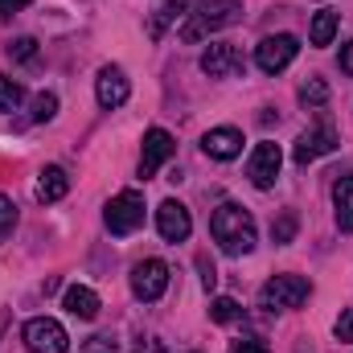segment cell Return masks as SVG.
Listing matches in <instances>:
<instances>
[{"mask_svg": "<svg viewBox=\"0 0 353 353\" xmlns=\"http://www.w3.org/2000/svg\"><path fill=\"white\" fill-rule=\"evenodd\" d=\"M210 234H214V243H218L226 255H251V251H255V218H251L243 205H234V201H222V205L214 210Z\"/></svg>", "mask_w": 353, "mask_h": 353, "instance_id": "1", "label": "cell"}, {"mask_svg": "<svg viewBox=\"0 0 353 353\" xmlns=\"http://www.w3.org/2000/svg\"><path fill=\"white\" fill-rule=\"evenodd\" d=\"M234 21H243V0H205V4H197V12H189V21L181 25V37L201 41L205 33L226 29Z\"/></svg>", "mask_w": 353, "mask_h": 353, "instance_id": "2", "label": "cell"}, {"mask_svg": "<svg viewBox=\"0 0 353 353\" xmlns=\"http://www.w3.org/2000/svg\"><path fill=\"white\" fill-rule=\"evenodd\" d=\"M308 296H312V283L304 275H271L263 288H259V308H267V312H288V308H300Z\"/></svg>", "mask_w": 353, "mask_h": 353, "instance_id": "3", "label": "cell"}, {"mask_svg": "<svg viewBox=\"0 0 353 353\" xmlns=\"http://www.w3.org/2000/svg\"><path fill=\"white\" fill-rule=\"evenodd\" d=\"M103 222H107V230L111 234H132V230H140L144 226V197L136 193V189H123V193H115L111 201H107V210H103Z\"/></svg>", "mask_w": 353, "mask_h": 353, "instance_id": "4", "label": "cell"}, {"mask_svg": "<svg viewBox=\"0 0 353 353\" xmlns=\"http://www.w3.org/2000/svg\"><path fill=\"white\" fill-rule=\"evenodd\" d=\"M337 144H341V140H337V128H333L329 119H321L316 128H308V132L296 140V148H292V161H296V165H312V161L329 157Z\"/></svg>", "mask_w": 353, "mask_h": 353, "instance_id": "5", "label": "cell"}, {"mask_svg": "<svg viewBox=\"0 0 353 353\" xmlns=\"http://www.w3.org/2000/svg\"><path fill=\"white\" fill-rule=\"evenodd\" d=\"M296 54H300V41H296L292 33H275V37H263V41L255 46V62H259L263 74H279V70H288Z\"/></svg>", "mask_w": 353, "mask_h": 353, "instance_id": "6", "label": "cell"}, {"mask_svg": "<svg viewBox=\"0 0 353 353\" xmlns=\"http://www.w3.org/2000/svg\"><path fill=\"white\" fill-rule=\"evenodd\" d=\"M25 345L33 353H66L70 350V337H66V329H62L58 321L33 316V321L25 325Z\"/></svg>", "mask_w": 353, "mask_h": 353, "instance_id": "7", "label": "cell"}, {"mask_svg": "<svg viewBox=\"0 0 353 353\" xmlns=\"http://www.w3.org/2000/svg\"><path fill=\"white\" fill-rule=\"evenodd\" d=\"M279 165H283V152H279V144H255V152H251V161H247V176H251V185L255 189H271L275 181H279Z\"/></svg>", "mask_w": 353, "mask_h": 353, "instance_id": "8", "label": "cell"}, {"mask_svg": "<svg viewBox=\"0 0 353 353\" xmlns=\"http://www.w3.org/2000/svg\"><path fill=\"white\" fill-rule=\"evenodd\" d=\"M169 288V263L165 259H144L132 267V292L140 300H161Z\"/></svg>", "mask_w": 353, "mask_h": 353, "instance_id": "9", "label": "cell"}, {"mask_svg": "<svg viewBox=\"0 0 353 353\" xmlns=\"http://www.w3.org/2000/svg\"><path fill=\"white\" fill-rule=\"evenodd\" d=\"M176 152L173 136L165 132V128H152V132H144V152H140V176L148 181V176H157V169L169 161Z\"/></svg>", "mask_w": 353, "mask_h": 353, "instance_id": "10", "label": "cell"}, {"mask_svg": "<svg viewBox=\"0 0 353 353\" xmlns=\"http://www.w3.org/2000/svg\"><path fill=\"white\" fill-rule=\"evenodd\" d=\"M128 74L119 70V66H103L99 70V79H94V99H99V107H107V111H115V107H123L128 103Z\"/></svg>", "mask_w": 353, "mask_h": 353, "instance_id": "11", "label": "cell"}, {"mask_svg": "<svg viewBox=\"0 0 353 353\" xmlns=\"http://www.w3.org/2000/svg\"><path fill=\"white\" fill-rule=\"evenodd\" d=\"M157 230H161V239L165 243H185L189 239V230H193V218H189V210L181 205V201H161V210H157Z\"/></svg>", "mask_w": 353, "mask_h": 353, "instance_id": "12", "label": "cell"}, {"mask_svg": "<svg viewBox=\"0 0 353 353\" xmlns=\"http://www.w3.org/2000/svg\"><path fill=\"white\" fill-rule=\"evenodd\" d=\"M201 70H205L210 79H230V74H243V54H239V46H230V41L210 46V50L201 54Z\"/></svg>", "mask_w": 353, "mask_h": 353, "instance_id": "13", "label": "cell"}, {"mask_svg": "<svg viewBox=\"0 0 353 353\" xmlns=\"http://www.w3.org/2000/svg\"><path fill=\"white\" fill-rule=\"evenodd\" d=\"M201 148H205V157H214V161H234V157L243 152V132H239V128H210L205 140H201Z\"/></svg>", "mask_w": 353, "mask_h": 353, "instance_id": "14", "label": "cell"}, {"mask_svg": "<svg viewBox=\"0 0 353 353\" xmlns=\"http://www.w3.org/2000/svg\"><path fill=\"white\" fill-rule=\"evenodd\" d=\"M62 308H66L70 316H79V321H94V316H99V296H94L90 288H83V283H74V288H66Z\"/></svg>", "mask_w": 353, "mask_h": 353, "instance_id": "15", "label": "cell"}, {"mask_svg": "<svg viewBox=\"0 0 353 353\" xmlns=\"http://www.w3.org/2000/svg\"><path fill=\"white\" fill-rule=\"evenodd\" d=\"M66 189H70V176L62 173L58 165H50V169H41L33 193H37V201H46V205H50V201H62V197H66Z\"/></svg>", "mask_w": 353, "mask_h": 353, "instance_id": "16", "label": "cell"}, {"mask_svg": "<svg viewBox=\"0 0 353 353\" xmlns=\"http://www.w3.org/2000/svg\"><path fill=\"white\" fill-rule=\"evenodd\" d=\"M337 25H341V17H337L333 8H321V12L312 17V25H308V41H312V46H333Z\"/></svg>", "mask_w": 353, "mask_h": 353, "instance_id": "17", "label": "cell"}, {"mask_svg": "<svg viewBox=\"0 0 353 353\" xmlns=\"http://www.w3.org/2000/svg\"><path fill=\"white\" fill-rule=\"evenodd\" d=\"M333 205H337V226L353 230V176H341L333 185Z\"/></svg>", "mask_w": 353, "mask_h": 353, "instance_id": "18", "label": "cell"}, {"mask_svg": "<svg viewBox=\"0 0 353 353\" xmlns=\"http://www.w3.org/2000/svg\"><path fill=\"white\" fill-rule=\"evenodd\" d=\"M185 8H189V0H169V4H165V8H161L157 17H152V37H161V33H165L169 25H176V21H185V17H189Z\"/></svg>", "mask_w": 353, "mask_h": 353, "instance_id": "19", "label": "cell"}, {"mask_svg": "<svg viewBox=\"0 0 353 353\" xmlns=\"http://www.w3.org/2000/svg\"><path fill=\"white\" fill-rule=\"evenodd\" d=\"M243 316V308H239V300H230V296H218L214 304H210V321H218V325H230V321H239Z\"/></svg>", "mask_w": 353, "mask_h": 353, "instance_id": "20", "label": "cell"}, {"mask_svg": "<svg viewBox=\"0 0 353 353\" xmlns=\"http://www.w3.org/2000/svg\"><path fill=\"white\" fill-rule=\"evenodd\" d=\"M300 103H308V107H325V103H329V83H325V79H308V83H300Z\"/></svg>", "mask_w": 353, "mask_h": 353, "instance_id": "21", "label": "cell"}, {"mask_svg": "<svg viewBox=\"0 0 353 353\" xmlns=\"http://www.w3.org/2000/svg\"><path fill=\"white\" fill-rule=\"evenodd\" d=\"M271 239H275V243H292V239H296V214H292V210H283V214L275 218Z\"/></svg>", "mask_w": 353, "mask_h": 353, "instance_id": "22", "label": "cell"}, {"mask_svg": "<svg viewBox=\"0 0 353 353\" xmlns=\"http://www.w3.org/2000/svg\"><path fill=\"white\" fill-rule=\"evenodd\" d=\"M58 115V94H37L33 99V123H46Z\"/></svg>", "mask_w": 353, "mask_h": 353, "instance_id": "23", "label": "cell"}, {"mask_svg": "<svg viewBox=\"0 0 353 353\" xmlns=\"http://www.w3.org/2000/svg\"><path fill=\"white\" fill-rule=\"evenodd\" d=\"M17 103H21V83L0 74V111H17Z\"/></svg>", "mask_w": 353, "mask_h": 353, "instance_id": "24", "label": "cell"}, {"mask_svg": "<svg viewBox=\"0 0 353 353\" xmlns=\"http://www.w3.org/2000/svg\"><path fill=\"white\" fill-rule=\"evenodd\" d=\"M12 226H17V205H12V201L0 193V243L12 234Z\"/></svg>", "mask_w": 353, "mask_h": 353, "instance_id": "25", "label": "cell"}, {"mask_svg": "<svg viewBox=\"0 0 353 353\" xmlns=\"http://www.w3.org/2000/svg\"><path fill=\"white\" fill-rule=\"evenodd\" d=\"M83 353H119V345H115V337L94 333V337H87V341H83Z\"/></svg>", "mask_w": 353, "mask_h": 353, "instance_id": "26", "label": "cell"}, {"mask_svg": "<svg viewBox=\"0 0 353 353\" xmlns=\"http://www.w3.org/2000/svg\"><path fill=\"white\" fill-rule=\"evenodd\" d=\"M8 54L25 62V58H33V54H37V41H33V37H17V41L8 46Z\"/></svg>", "mask_w": 353, "mask_h": 353, "instance_id": "27", "label": "cell"}, {"mask_svg": "<svg viewBox=\"0 0 353 353\" xmlns=\"http://www.w3.org/2000/svg\"><path fill=\"white\" fill-rule=\"evenodd\" d=\"M337 337H341V341H353V308H345V312L337 316Z\"/></svg>", "mask_w": 353, "mask_h": 353, "instance_id": "28", "label": "cell"}, {"mask_svg": "<svg viewBox=\"0 0 353 353\" xmlns=\"http://www.w3.org/2000/svg\"><path fill=\"white\" fill-rule=\"evenodd\" d=\"M197 267H201V283H205V292L218 283V271H214V263L210 259H197Z\"/></svg>", "mask_w": 353, "mask_h": 353, "instance_id": "29", "label": "cell"}, {"mask_svg": "<svg viewBox=\"0 0 353 353\" xmlns=\"http://www.w3.org/2000/svg\"><path fill=\"white\" fill-rule=\"evenodd\" d=\"M341 74H353V41L341 46Z\"/></svg>", "mask_w": 353, "mask_h": 353, "instance_id": "30", "label": "cell"}, {"mask_svg": "<svg viewBox=\"0 0 353 353\" xmlns=\"http://www.w3.org/2000/svg\"><path fill=\"white\" fill-rule=\"evenodd\" d=\"M234 353H267L263 341H234Z\"/></svg>", "mask_w": 353, "mask_h": 353, "instance_id": "31", "label": "cell"}, {"mask_svg": "<svg viewBox=\"0 0 353 353\" xmlns=\"http://www.w3.org/2000/svg\"><path fill=\"white\" fill-rule=\"evenodd\" d=\"M25 4H33V0H0V12L8 17V12H21Z\"/></svg>", "mask_w": 353, "mask_h": 353, "instance_id": "32", "label": "cell"}, {"mask_svg": "<svg viewBox=\"0 0 353 353\" xmlns=\"http://www.w3.org/2000/svg\"><path fill=\"white\" fill-rule=\"evenodd\" d=\"M140 353H165V345L161 341H148V345H140Z\"/></svg>", "mask_w": 353, "mask_h": 353, "instance_id": "33", "label": "cell"}]
</instances>
